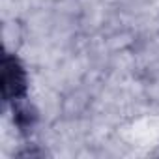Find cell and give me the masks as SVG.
Returning a JSON list of instances; mask_svg holds the SVG:
<instances>
[{
  "instance_id": "obj_1",
  "label": "cell",
  "mask_w": 159,
  "mask_h": 159,
  "mask_svg": "<svg viewBox=\"0 0 159 159\" xmlns=\"http://www.w3.org/2000/svg\"><path fill=\"white\" fill-rule=\"evenodd\" d=\"M30 79L25 64L17 56V52H10L6 49L2 60V94L8 105H15L19 101L28 99Z\"/></svg>"
}]
</instances>
